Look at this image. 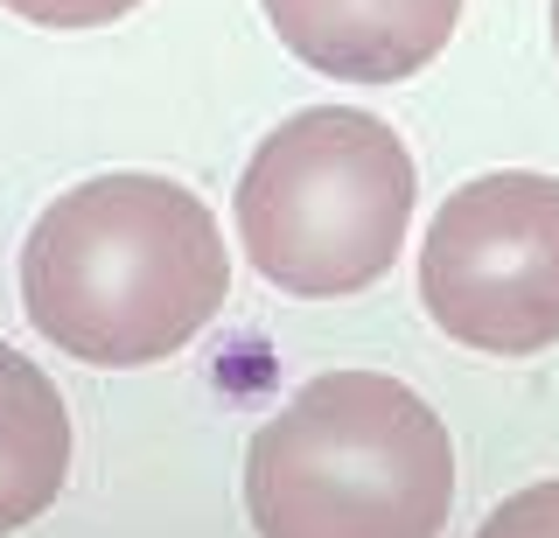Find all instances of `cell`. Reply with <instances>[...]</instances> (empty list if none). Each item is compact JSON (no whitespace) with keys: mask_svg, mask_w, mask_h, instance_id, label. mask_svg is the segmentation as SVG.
<instances>
[{"mask_svg":"<svg viewBox=\"0 0 559 538\" xmlns=\"http://www.w3.org/2000/svg\"><path fill=\"white\" fill-rule=\"evenodd\" d=\"M552 49H559V0H552Z\"/></svg>","mask_w":559,"mask_h":538,"instance_id":"obj_9","label":"cell"},{"mask_svg":"<svg viewBox=\"0 0 559 538\" xmlns=\"http://www.w3.org/2000/svg\"><path fill=\"white\" fill-rule=\"evenodd\" d=\"M476 538H559V476L532 482V490H518V497H503L497 511L483 517Z\"/></svg>","mask_w":559,"mask_h":538,"instance_id":"obj_7","label":"cell"},{"mask_svg":"<svg viewBox=\"0 0 559 538\" xmlns=\"http://www.w3.org/2000/svg\"><path fill=\"white\" fill-rule=\"evenodd\" d=\"M70 476V413L43 363L0 343V538L35 525Z\"/></svg>","mask_w":559,"mask_h":538,"instance_id":"obj_6","label":"cell"},{"mask_svg":"<svg viewBox=\"0 0 559 538\" xmlns=\"http://www.w3.org/2000/svg\"><path fill=\"white\" fill-rule=\"evenodd\" d=\"M273 36L336 84H399L448 49L462 0H259Z\"/></svg>","mask_w":559,"mask_h":538,"instance_id":"obj_5","label":"cell"},{"mask_svg":"<svg viewBox=\"0 0 559 538\" xmlns=\"http://www.w3.org/2000/svg\"><path fill=\"white\" fill-rule=\"evenodd\" d=\"M231 252L203 196L147 168L63 189L22 238V315L98 371H140L217 322Z\"/></svg>","mask_w":559,"mask_h":538,"instance_id":"obj_1","label":"cell"},{"mask_svg":"<svg viewBox=\"0 0 559 538\" xmlns=\"http://www.w3.org/2000/svg\"><path fill=\"white\" fill-rule=\"evenodd\" d=\"M0 8L35 22V28H105L119 14H133L140 0H0Z\"/></svg>","mask_w":559,"mask_h":538,"instance_id":"obj_8","label":"cell"},{"mask_svg":"<svg viewBox=\"0 0 559 538\" xmlns=\"http://www.w3.org/2000/svg\"><path fill=\"white\" fill-rule=\"evenodd\" d=\"M419 168L364 106H308L252 147L231 196L238 252L259 280L301 301L364 294L392 273L413 231Z\"/></svg>","mask_w":559,"mask_h":538,"instance_id":"obj_3","label":"cell"},{"mask_svg":"<svg viewBox=\"0 0 559 538\" xmlns=\"http://www.w3.org/2000/svg\"><path fill=\"white\" fill-rule=\"evenodd\" d=\"M419 301L441 336L483 357H538L559 343V176L497 168L433 211L419 246Z\"/></svg>","mask_w":559,"mask_h":538,"instance_id":"obj_4","label":"cell"},{"mask_svg":"<svg viewBox=\"0 0 559 538\" xmlns=\"http://www.w3.org/2000/svg\"><path fill=\"white\" fill-rule=\"evenodd\" d=\"M259 538H441L454 511L448 420L406 378L322 371L245 447Z\"/></svg>","mask_w":559,"mask_h":538,"instance_id":"obj_2","label":"cell"}]
</instances>
